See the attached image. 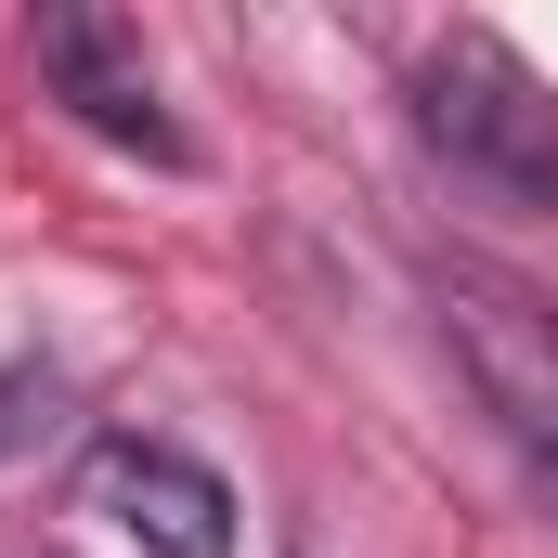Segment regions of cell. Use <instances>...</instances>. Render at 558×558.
<instances>
[{
	"label": "cell",
	"mask_w": 558,
	"mask_h": 558,
	"mask_svg": "<svg viewBox=\"0 0 558 558\" xmlns=\"http://www.w3.org/2000/svg\"><path fill=\"white\" fill-rule=\"evenodd\" d=\"M416 131L454 182H481L507 208H558V92L494 26H454L416 52Z\"/></svg>",
	"instance_id": "1"
},
{
	"label": "cell",
	"mask_w": 558,
	"mask_h": 558,
	"mask_svg": "<svg viewBox=\"0 0 558 558\" xmlns=\"http://www.w3.org/2000/svg\"><path fill=\"white\" fill-rule=\"evenodd\" d=\"M428 312H441V351L468 364L481 416L520 441V468L558 494V299H533L494 260H428Z\"/></svg>",
	"instance_id": "2"
},
{
	"label": "cell",
	"mask_w": 558,
	"mask_h": 558,
	"mask_svg": "<svg viewBox=\"0 0 558 558\" xmlns=\"http://www.w3.org/2000/svg\"><path fill=\"white\" fill-rule=\"evenodd\" d=\"M39 78H52V105L92 143H118L143 169H195V143H182L169 92H156L143 26H118V13H39Z\"/></svg>",
	"instance_id": "3"
},
{
	"label": "cell",
	"mask_w": 558,
	"mask_h": 558,
	"mask_svg": "<svg viewBox=\"0 0 558 558\" xmlns=\"http://www.w3.org/2000/svg\"><path fill=\"white\" fill-rule=\"evenodd\" d=\"M92 507L131 533L143 558H234V494H221V468H195L182 441H92Z\"/></svg>",
	"instance_id": "4"
},
{
	"label": "cell",
	"mask_w": 558,
	"mask_h": 558,
	"mask_svg": "<svg viewBox=\"0 0 558 558\" xmlns=\"http://www.w3.org/2000/svg\"><path fill=\"white\" fill-rule=\"evenodd\" d=\"M26 390H52V377H0V441H13V428H26V416H13V403H26Z\"/></svg>",
	"instance_id": "5"
}]
</instances>
